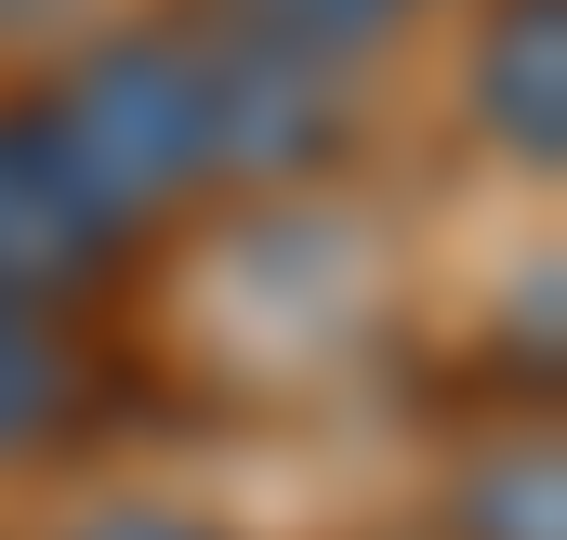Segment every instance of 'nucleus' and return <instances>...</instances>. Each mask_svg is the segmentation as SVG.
Returning <instances> with one entry per match:
<instances>
[{"label": "nucleus", "mask_w": 567, "mask_h": 540, "mask_svg": "<svg viewBox=\"0 0 567 540\" xmlns=\"http://www.w3.org/2000/svg\"><path fill=\"white\" fill-rule=\"evenodd\" d=\"M40 93L66 106V133L93 145V172L145 225H185L238 185H290L343 145V66H303V53L238 40L212 13L106 27L66 66H40Z\"/></svg>", "instance_id": "1"}, {"label": "nucleus", "mask_w": 567, "mask_h": 540, "mask_svg": "<svg viewBox=\"0 0 567 540\" xmlns=\"http://www.w3.org/2000/svg\"><path fill=\"white\" fill-rule=\"evenodd\" d=\"M145 238H158V225L93 172V145L66 133V106H53L40 80H13V93H0V290L93 316V303L145 264Z\"/></svg>", "instance_id": "2"}, {"label": "nucleus", "mask_w": 567, "mask_h": 540, "mask_svg": "<svg viewBox=\"0 0 567 540\" xmlns=\"http://www.w3.org/2000/svg\"><path fill=\"white\" fill-rule=\"evenodd\" d=\"M462 120L502 172H567V0H488L462 53Z\"/></svg>", "instance_id": "3"}, {"label": "nucleus", "mask_w": 567, "mask_h": 540, "mask_svg": "<svg viewBox=\"0 0 567 540\" xmlns=\"http://www.w3.org/2000/svg\"><path fill=\"white\" fill-rule=\"evenodd\" d=\"M106 408V343L66 303H13L0 290V461H53L80 448Z\"/></svg>", "instance_id": "4"}, {"label": "nucleus", "mask_w": 567, "mask_h": 540, "mask_svg": "<svg viewBox=\"0 0 567 540\" xmlns=\"http://www.w3.org/2000/svg\"><path fill=\"white\" fill-rule=\"evenodd\" d=\"M185 13H212V27H238V40H278V53H303V66H370L423 0H185Z\"/></svg>", "instance_id": "5"}, {"label": "nucleus", "mask_w": 567, "mask_h": 540, "mask_svg": "<svg viewBox=\"0 0 567 540\" xmlns=\"http://www.w3.org/2000/svg\"><path fill=\"white\" fill-rule=\"evenodd\" d=\"M449 540H567L555 448H542V435H528V448H488V461L462 475V501H449Z\"/></svg>", "instance_id": "6"}, {"label": "nucleus", "mask_w": 567, "mask_h": 540, "mask_svg": "<svg viewBox=\"0 0 567 540\" xmlns=\"http://www.w3.org/2000/svg\"><path fill=\"white\" fill-rule=\"evenodd\" d=\"M53 540H238V528L198 515V501H93L80 528H53Z\"/></svg>", "instance_id": "7"}]
</instances>
